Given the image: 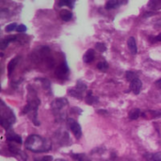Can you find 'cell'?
<instances>
[{"instance_id":"obj_24","label":"cell","mask_w":161,"mask_h":161,"mask_svg":"<svg viewBox=\"0 0 161 161\" xmlns=\"http://www.w3.org/2000/svg\"><path fill=\"white\" fill-rule=\"evenodd\" d=\"M35 161H53V158L50 157V156H46V157H43V158L35 159Z\"/></svg>"},{"instance_id":"obj_22","label":"cell","mask_w":161,"mask_h":161,"mask_svg":"<svg viewBox=\"0 0 161 161\" xmlns=\"http://www.w3.org/2000/svg\"><path fill=\"white\" fill-rule=\"evenodd\" d=\"M16 30L19 32V33H24V32H25L26 31V26L25 25H19L18 26H17V28H16Z\"/></svg>"},{"instance_id":"obj_5","label":"cell","mask_w":161,"mask_h":161,"mask_svg":"<svg viewBox=\"0 0 161 161\" xmlns=\"http://www.w3.org/2000/svg\"><path fill=\"white\" fill-rule=\"evenodd\" d=\"M142 88V82L139 78H136L130 84V89L135 94H139L141 92Z\"/></svg>"},{"instance_id":"obj_19","label":"cell","mask_w":161,"mask_h":161,"mask_svg":"<svg viewBox=\"0 0 161 161\" xmlns=\"http://www.w3.org/2000/svg\"><path fill=\"white\" fill-rule=\"evenodd\" d=\"M97 68L102 72H106L108 68V64L107 62H99L97 64Z\"/></svg>"},{"instance_id":"obj_29","label":"cell","mask_w":161,"mask_h":161,"mask_svg":"<svg viewBox=\"0 0 161 161\" xmlns=\"http://www.w3.org/2000/svg\"><path fill=\"white\" fill-rule=\"evenodd\" d=\"M56 161H64V160H62V159H58V160H56Z\"/></svg>"},{"instance_id":"obj_8","label":"cell","mask_w":161,"mask_h":161,"mask_svg":"<svg viewBox=\"0 0 161 161\" xmlns=\"http://www.w3.org/2000/svg\"><path fill=\"white\" fill-rule=\"evenodd\" d=\"M94 58H95L94 50H93V49H89V50L85 53V55H84V57H83V60H84L85 63H91V62L93 61Z\"/></svg>"},{"instance_id":"obj_16","label":"cell","mask_w":161,"mask_h":161,"mask_svg":"<svg viewBox=\"0 0 161 161\" xmlns=\"http://www.w3.org/2000/svg\"><path fill=\"white\" fill-rule=\"evenodd\" d=\"M75 0H59V6H68L70 8H74Z\"/></svg>"},{"instance_id":"obj_14","label":"cell","mask_w":161,"mask_h":161,"mask_svg":"<svg viewBox=\"0 0 161 161\" xmlns=\"http://www.w3.org/2000/svg\"><path fill=\"white\" fill-rule=\"evenodd\" d=\"M141 115V110L139 108H134L129 113V119L130 120H137Z\"/></svg>"},{"instance_id":"obj_15","label":"cell","mask_w":161,"mask_h":161,"mask_svg":"<svg viewBox=\"0 0 161 161\" xmlns=\"http://www.w3.org/2000/svg\"><path fill=\"white\" fill-rule=\"evenodd\" d=\"M98 101V99L94 96H92V92H89L87 96H86V103L87 104H90V105H92L94 103H96Z\"/></svg>"},{"instance_id":"obj_18","label":"cell","mask_w":161,"mask_h":161,"mask_svg":"<svg viewBox=\"0 0 161 161\" xmlns=\"http://www.w3.org/2000/svg\"><path fill=\"white\" fill-rule=\"evenodd\" d=\"M126 79L128 80V81H130V82H132L133 80H135L136 78H138V76H137V75L134 73V72H131V71H129V72H126Z\"/></svg>"},{"instance_id":"obj_4","label":"cell","mask_w":161,"mask_h":161,"mask_svg":"<svg viewBox=\"0 0 161 161\" xmlns=\"http://www.w3.org/2000/svg\"><path fill=\"white\" fill-rule=\"evenodd\" d=\"M69 69H68V66L66 65V63H63L62 65L58 66L56 70V75L58 77V78H61V79H64L67 77V73H68Z\"/></svg>"},{"instance_id":"obj_3","label":"cell","mask_w":161,"mask_h":161,"mask_svg":"<svg viewBox=\"0 0 161 161\" xmlns=\"http://www.w3.org/2000/svg\"><path fill=\"white\" fill-rule=\"evenodd\" d=\"M68 105V101L65 98H58L56 100H54L51 104L52 109L54 110H59L61 108H63L65 106Z\"/></svg>"},{"instance_id":"obj_23","label":"cell","mask_w":161,"mask_h":161,"mask_svg":"<svg viewBox=\"0 0 161 161\" xmlns=\"http://www.w3.org/2000/svg\"><path fill=\"white\" fill-rule=\"evenodd\" d=\"M152 161H161V152L152 155Z\"/></svg>"},{"instance_id":"obj_11","label":"cell","mask_w":161,"mask_h":161,"mask_svg":"<svg viewBox=\"0 0 161 161\" xmlns=\"http://www.w3.org/2000/svg\"><path fill=\"white\" fill-rule=\"evenodd\" d=\"M19 59H20V57H16V58H13L9 61V63H8V75H11V73H12L13 70L15 69V67H16V65H17Z\"/></svg>"},{"instance_id":"obj_27","label":"cell","mask_w":161,"mask_h":161,"mask_svg":"<svg viewBox=\"0 0 161 161\" xmlns=\"http://www.w3.org/2000/svg\"><path fill=\"white\" fill-rule=\"evenodd\" d=\"M156 28H158V27H161V20H158V22H157V24H156V26H155Z\"/></svg>"},{"instance_id":"obj_21","label":"cell","mask_w":161,"mask_h":161,"mask_svg":"<svg viewBox=\"0 0 161 161\" xmlns=\"http://www.w3.org/2000/svg\"><path fill=\"white\" fill-rule=\"evenodd\" d=\"M95 48H96L98 51H100V52H104V51L107 50L106 45H105L104 43H102V42H97V43L95 44Z\"/></svg>"},{"instance_id":"obj_28","label":"cell","mask_w":161,"mask_h":161,"mask_svg":"<svg viewBox=\"0 0 161 161\" xmlns=\"http://www.w3.org/2000/svg\"><path fill=\"white\" fill-rule=\"evenodd\" d=\"M155 14V12H148V13H146L145 15H144V17H148V16H152V15H154Z\"/></svg>"},{"instance_id":"obj_2","label":"cell","mask_w":161,"mask_h":161,"mask_svg":"<svg viewBox=\"0 0 161 161\" xmlns=\"http://www.w3.org/2000/svg\"><path fill=\"white\" fill-rule=\"evenodd\" d=\"M68 125H69L73 134L75 135V137L76 139H80L81 135H82V131H81V127L79 125V124L76 121L73 120V119H69L68 120Z\"/></svg>"},{"instance_id":"obj_10","label":"cell","mask_w":161,"mask_h":161,"mask_svg":"<svg viewBox=\"0 0 161 161\" xmlns=\"http://www.w3.org/2000/svg\"><path fill=\"white\" fill-rule=\"evenodd\" d=\"M59 16H60V18H61L63 21L68 22V21H70V20L72 19L73 13H72L70 10H68V9H62V10H60V12H59Z\"/></svg>"},{"instance_id":"obj_1","label":"cell","mask_w":161,"mask_h":161,"mask_svg":"<svg viewBox=\"0 0 161 161\" xmlns=\"http://www.w3.org/2000/svg\"><path fill=\"white\" fill-rule=\"evenodd\" d=\"M25 146L26 149L30 150L31 152L44 153V152H48L51 149V142L48 140L42 138L41 136L31 135L26 139L25 142Z\"/></svg>"},{"instance_id":"obj_25","label":"cell","mask_w":161,"mask_h":161,"mask_svg":"<svg viewBox=\"0 0 161 161\" xmlns=\"http://www.w3.org/2000/svg\"><path fill=\"white\" fill-rule=\"evenodd\" d=\"M152 40V42H161V33L159 35H158V36H156V37H152V39L150 38V41Z\"/></svg>"},{"instance_id":"obj_13","label":"cell","mask_w":161,"mask_h":161,"mask_svg":"<svg viewBox=\"0 0 161 161\" xmlns=\"http://www.w3.org/2000/svg\"><path fill=\"white\" fill-rule=\"evenodd\" d=\"M120 5V1L119 0H108L107 4H106V8L107 9H111V8H115Z\"/></svg>"},{"instance_id":"obj_7","label":"cell","mask_w":161,"mask_h":161,"mask_svg":"<svg viewBox=\"0 0 161 161\" xmlns=\"http://www.w3.org/2000/svg\"><path fill=\"white\" fill-rule=\"evenodd\" d=\"M127 45H128V48L130 50V52L133 54V55H136L138 53V47H137V42H136V40L134 37H130L127 41Z\"/></svg>"},{"instance_id":"obj_12","label":"cell","mask_w":161,"mask_h":161,"mask_svg":"<svg viewBox=\"0 0 161 161\" xmlns=\"http://www.w3.org/2000/svg\"><path fill=\"white\" fill-rule=\"evenodd\" d=\"M82 93H83V92L81 90H79L78 88H75V89H72V90L69 91L70 95H72V96H74L75 98H79V99L82 97Z\"/></svg>"},{"instance_id":"obj_20","label":"cell","mask_w":161,"mask_h":161,"mask_svg":"<svg viewBox=\"0 0 161 161\" xmlns=\"http://www.w3.org/2000/svg\"><path fill=\"white\" fill-rule=\"evenodd\" d=\"M17 24L16 23H11V24H9V25H8L7 26H6V28H5V30L7 31V32H11V31H13V30H15L16 28H17Z\"/></svg>"},{"instance_id":"obj_17","label":"cell","mask_w":161,"mask_h":161,"mask_svg":"<svg viewBox=\"0 0 161 161\" xmlns=\"http://www.w3.org/2000/svg\"><path fill=\"white\" fill-rule=\"evenodd\" d=\"M72 157H73V158L74 159H75V160H78V161H88V158L85 156V155H83V154H76V155H72Z\"/></svg>"},{"instance_id":"obj_26","label":"cell","mask_w":161,"mask_h":161,"mask_svg":"<svg viewBox=\"0 0 161 161\" xmlns=\"http://www.w3.org/2000/svg\"><path fill=\"white\" fill-rule=\"evenodd\" d=\"M156 86H157L158 88H159V89H161V79H159V80H158V81L156 82Z\"/></svg>"},{"instance_id":"obj_6","label":"cell","mask_w":161,"mask_h":161,"mask_svg":"<svg viewBox=\"0 0 161 161\" xmlns=\"http://www.w3.org/2000/svg\"><path fill=\"white\" fill-rule=\"evenodd\" d=\"M16 40H17V37H16V36H14V35H10V36L6 37L5 39H3V40L1 41L0 48H1L2 50H4L5 48H7V47H8V45L9 44V42H14V41H16Z\"/></svg>"},{"instance_id":"obj_9","label":"cell","mask_w":161,"mask_h":161,"mask_svg":"<svg viewBox=\"0 0 161 161\" xmlns=\"http://www.w3.org/2000/svg\"><path fill=\"white\" fill-rule=\"evenodd\" d=\"M7 140L10 142H15V143H18V144H21L22 143V139L20 136L14 134V133H8L7 134Z\"/></svg>"},{"instance_id":"obj_30","label":"cell","mask_w":161,"mask_h":161,"mask_svg":"<svg viewBox=\"0 0 161 161\" xmlns=\"http://www.w3.org/2000/svg\"><path fill=\"white\" fill-rule=\"evenodd\" d=\"M88 161H90V160H88Z\"/></svg>"}]
</instances>
